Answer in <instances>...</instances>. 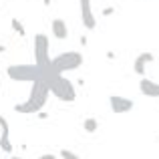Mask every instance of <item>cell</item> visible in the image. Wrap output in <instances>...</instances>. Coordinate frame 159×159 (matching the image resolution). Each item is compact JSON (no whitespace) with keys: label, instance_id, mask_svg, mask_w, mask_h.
<instances>
[{"label":"cell","instance_id":"1","mask_svg":"<svg viewBox=\"0 0 159 159\" xmlns=\"http://www.w3.org/2000/svg\"><path fill=\"white\" fill-rule=\"evenodd\" d=\"M48 97H51V89H48V85L43 81V79H39V81L32 83L28 99L22 101V103H16L14 111L20 113V115H36V113H40V109L47 105Z\"/></svg>","mask_w":159,"mask_h":159},{"label":"cell","instance_id":"2","mask_svg":"<svg viewBox=\"0 0 159 159\" xmlns=\"http://www.w3.org/2000/svg\"><path fill=\"white\" fill-rule=\"evenodd\" d=\"M83 61H85V57L79 51H65V52L51 58V66H52L54 73L65 75V73H73V70L81 69Z\"/></svg>","mask_w":159,"mask_h":159},{"label":"cell","instance_id":"3","mask_svg":"<svg viewBox=\"0 0 159 159\" xmlns=\"http://www.w3.org/2000/svg\"><path fill=\"white\" fill-rule=\"evenodd\" d=\"M48 89H51V95H54L57 99H61V101H65V103H73L75 99H77V89H75V85L66 77H62V75L54 77L52 81L48 83Z\"/></svg>","mask_w":159,"mask_h":159},{"label":"cell","instance_id":"4","mask_svg":"<svg viewBox=\"0 0 159 159\" xmlns=\"http://www.w3.org/2000/svg\"><path fill=\"white\" fill-rule=\"evenodd\" d=\"M6 75L16 83H34L40 79V69L36 65H10Z\"/></svg>","mask_w":159,"mask_h":159},{"label":"cell","instance_id":"5","mask_svg":"<svg viewBox=\"0 0 159 159\" xmlns=\"http://www.w3.org/2000/svg\"><path fill=\"white\" fill-rule=\"evenodd\" d=\"M51 40L47 34L39 32L34 34V65L39 69H47L51 66Z\"/></svg>","mask_w":159,"mask_h":159},{"label":"cell","instance_id":"6","mask_svg":"<svg viewBox=\"0 0 159 159\" xmlns=\"http://www.w3.org/2000/svg\"><path fill=\"white\" fill-rule=\"evenodd\" d=\"M109 107H111V111L115 113V115H123V113L131 111V109L135 107V103H133V99L121 97V95H111V97H109Z\"/></svg>","mask_w":159,"mask_h":159},{"label":"cell","instance_id":"7","mask_svg":"<svg viewBox=\"0 0 159 159\" xmlns=\"http://www.w3.org/2000/svg\"><path fill=\"white\" fill-rule=\"evenodd\" d=\"M81 4V20H83V26L87 30H95L97 28V18L93 14V2L91 0H79Z\"/></svg>","mask_w":159,"mask_h":159},{"label":"cell","instance_id":"8","mask_svg":"<svg viewBox=\"0 0 159 159\" xmlns=\"http://www.w3.org/2000/svg\"><path fill=\"white\" fill-rule=\"evenodd\" d=\"M155 61V54L153 52H141L135 57V61H133V73L137 75V77H145V73H147V65L149 62Z\"/></svg>","mask_w":159,"mask_h":159},{"label":"cell","instance_id":"9","mask_svg":"<svg viewBox=\"0 0 159 159\" xmlns=\"http://www.w3.org/2000/svg\"><path fill=\"white\" fill-rule=\"evenodd\" d=\"M139 91H141V95H145V97H149V99H159V83L151 81V79H147V77H141Z\"/></svg>","mask_w":159,"mask_h":159},{"label":"cell","instance_id":"10","mask_svg":"<svg viewBox=\"0 0 159 159\" xmlns=\"http://www.w3.org/2000/svg\"><path fill=\"white\" fill-rule=\"evenodd\" d=\"M51 30H52V36L57 40H66L69 39V26H66V22L62 18H52Z\"/></svg>","mask_w":159,"mask_h":159},{"label":"cell","instance_id":"11","mask_svg":"<svg viewBox=\"0 0 159 159\" xmlns=\"http://www.w3.org/2000/svg\"><path fill=\"white\" fill-rule=\"evenodd\" d=\"M12 141H10V127L8 129H2L0 133V151L6 153V155H12Z\"/></svg>","mask_w":159,"mask_h":159},{"label":"cell","instance_id":"12","mask_svg":"<svg viewBox=\"0 0 159 159\" xmlns=\"http://www.w3.org/2000/svg\"><path fill=\"white\" fill-rule=\"evenodd\" d=\"M83 129H85L87 133H95L99 129V121L95 119V117H85V121H83Z\"/></svg>","mask_w":159,"mask_h":159},{"label":"cell","instance_id":"13","mask_svg":"<svg viewBox=\"0 0 159 159\" xmlns=\"http://www.w3.org/2000/svg\"><path fill=\"white\" fill-rule=\"evenodd\" d=\"M10 26H12V30H14V32H16V34H18V36H24V34H26V30H24V24L20 22L18 18H12Z\"/></svg>","mask_w":159,"mask_h":159},{"label":"cell","instance_id":"14","mask_svg":"<svg viewBox=\"0 0 159 159\" xmlns=\"http://www.w3.org/2000/svg\"><path fill=\"white\" fill-rule=\"evenodd\" d=\"M113 12H115V8H113V6H109V8H105V10H103V16H111Z\"/></svg>","mask_w":159,"mask_h":159},{"label":"cell","instance_id":"15","mask_svg":"<svg viewBox=\"0 0 159 159\" xmlns=\"http://www.w3.org/2000/svg\"><path fill=\"white\" fill-rule=\"evenodd\" d=\"M2 52H6V47H4V44H0V54Z\"/></svg>","mask_w":159,"mask_h":159},{"label":"cell","instance_id":"16","mask_svg":"<svg viewBox=\"0 0 159 159\" xmlns=\"http://www.w3.org/2000/svg\"><path fill=\"white\" fill-rule=\"evenodd\" d=\"M43 2H44V6H51V2H52V0H43Z\"/></svg>","mask_w":159,"mask_h":159},{"label":"cell","instance_id":"17","mask_svg":"<svg viewBox=\"0 0 159 159\" xmlns=\"http://www.w3.org/2000/svg\"><path fill=\"white\" fill-rule=\"evenodd\" d=\"M10 159H22V157H10Z\"/></svg>","mask_w":159,"mask_h":159},{"label":"cell","instance_id":"18","mask_svg":"<svg viewBox=\"0 0 159 159\" xmlns=\"http://www.w3.org/2000/svg\"><path fill=\"white\" fill-rule=\"evenodd\" d=\"M0 87H2V81H0Z\"/></svg>","mask_w":159,"mask_h":159},{"label":"cell","instance_id":"19","mask_svg":"<svg viewBox=\"0 0 159 159\" xmlns=\"http://www.w3.org/2000/svg\"><path fill=\"white\" fill-rule=\"evenodd\" d=\"M75 159H81V157H75Z\"/></svg>","mask_w":159,"mask_h":159},{"label":"cell","instance_id":"20","mask_svg":"<svg viewBox=\"0 0 159 159\" xmlns=\"http://www.w3.org/2000/svg\"><path fill=\"white\" fill-rule=\"evenodd\" d=\"M0 159H2V155H0Z\"/></svg>","mask_w":159,"mask_h":159}]
</instances>
